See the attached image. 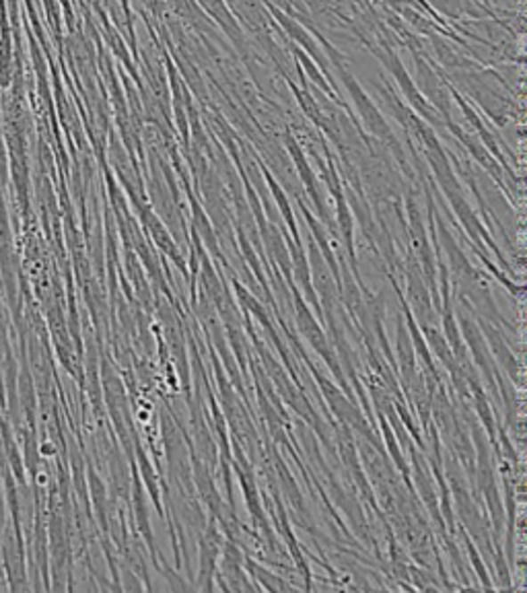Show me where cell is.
<instances>
[]
</instances>
